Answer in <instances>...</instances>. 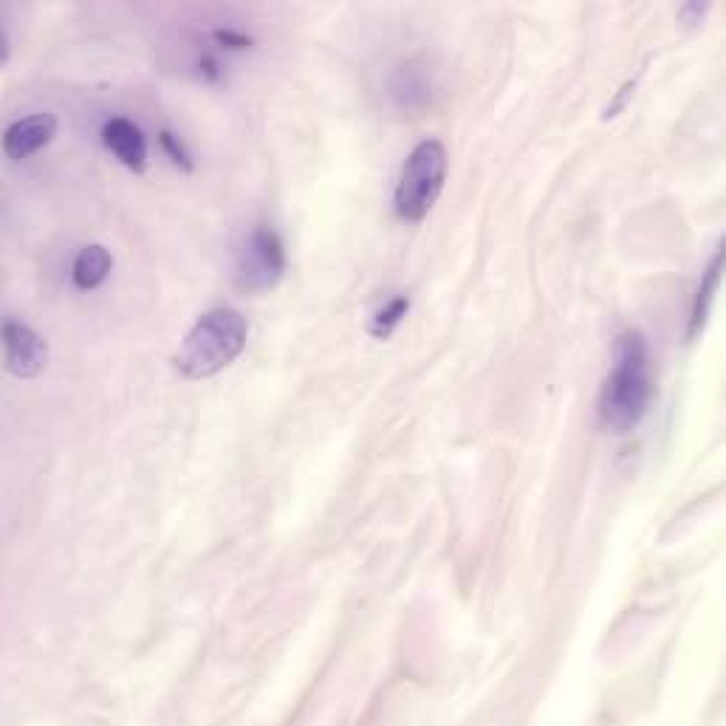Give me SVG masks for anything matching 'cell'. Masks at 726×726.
<instances>
[{"mask_svg": "<svg viewBox=\"0 0 726 726\" xmlns=\"http://www.w3.org/2000/svg\"><path fill=\"white\" fill-rule=\"evenodd\" d=\"M408 312H410L408 294H396V297L390 299V303H385V306L373 314V319H370V337L388 339L390 334L399 328V323L408 317Z\"/></svg>", "mask_w": 726, "mask_h": 726, "instance_id": "cell-11", "label": "cell"}, {"mask_svg": "<svg viewBox=\"0 0 726 726\" xmlns=\"http://www.w3.org/2000/svg\"><path fill=\"white\" fill-rule=\"evenodd\" d=\"M633 91H636V80H631V83H624L622 91H619V94H617V99H613V103L608 105L606 111H602V119H617V114L624 108V103L631 99Z\"/></svg>", "mask_w": 726, "mask_h": 726, "instance_id": "cell-13", "label": "cell"}, {"mask_svg": "<svg viewBox=\"0 0 726 726\" xmlns=\"http://www.w3.org/2000/svg\"><path fill=\"white\" fill-rule=\"evenodd\" d=\"M159 141H161V147L167 150V156L172 159V165L185 167V170H192V161H190V156H187V150H185V145H181L179 136H172L170 130H161Z\"/></svg>", "mask_w": 726, "mask_h": 726, "instance_id": "cell-12", "label": "cell"}, {"mask_svg": "<svg viewBox=\"0 0 726 726\" xmlns=\"http://www.w3.org/2000/svg\"><path fill=\"white\" fill-rule=\"evenodd\" d=\"M103 145L108 147L111 154L128 167V170L145 172L147 141L139 125H134L130 119H122V116H114V119H108L103 125Z\"/></svg>", "mask_w": 726, "mask_h": 726, "instance_id": "cell-7", "label": "cell"}, {"mask_svg": "<svg viewBox=\"0 0 726 726\" xmlns=\"http://www.w3.org/2000/svg\"><path fill=\"white\" fill-rule=\"evenodd\" d=\"M707 9H709V3H687V7L682 9V12H678V18L684 20V23H690V27H695V23H701V18H704V14H707Z\"/></svg>", "mask_w": 726, "mask_h": 726, "instance_id": "cell-15", "label": "cell"}, {"mask_svg": "<svg viewBox=\"0 0 726 726\" xmlns=\"http://www.w3.org/2000/svg\"><path fill=\"white\" fill-rule=\"evenodd\" d=\"M286 272V249L281 235L269 227H255L235 249V283L241 292L261 294L281 283Z\"/></svg>", "mask_w": 726, "mask_h": 726, "instance_id": "cell-4", "label": "cell"}, {"mask_svg": "<svg viewBox=\"0 0 726 726\" xmlns=\"http://www.w3.org/2000/svg\"><path fill=\"white\" fill-rule=\"evenodd\" d=\"M430 91H433V83H430L428 71L415 63L399 65L393 71V77H390V94H393V99L404 111L424 108L430 99Z\"/></svg>", "mask_w": 726, "mask_h": 726, "instance_id": "cell-8", "label": "cell"}, {"mask_svg": "<svg viewBox=\"0 0 726 726\" xmlns=\"http://www.w3.org/2000/svg\"><path fill=\"white\" fill-rule=\"evenodd\" d=\"M7 60H9V40L7 34H3V29H0V69L7 65Z\"/></svg>", "mask_w": 726, "mask_h": 726, "instance_id": "cell-16", "label": "cell"}, {"mask_svg": "<svg viewBox=\"0 0 726 726\" xmlns=\"http://www.w3.org/2000/svg\"><path fill=\"white\" fill-rule=\"evenodd\" d=\"M246 337L249 323L241 312L212 308L181 339L172 365L185 379H210L241 357Z\"/></svg>", "mask_w": 726, "mask_h": 726, "instance_id": "cell-2", "label": "cell"}, {"mask_svg": "<svg viewBox=\"0 0 726 726\" xmlns=\"http://www.w3.org/2000/svg\"><path fill=\"white\" fill-rule=\"evenodd\" d=\"M446 179V150L441 141L428 139L408 156L396 185V215L408 223H419L428 218L444 190Z\"/></svg>", "mask_w": 726, "mask_h": 726, "instance_id": "cell-3", "label": "cell"}, {"mask_svg": "<svg viewBox=\"0 0 726 726\" xmlns=\"http://www.w3.org/2000/svg\"><path fill=\"white\" fill-rule=\"evenodd\" d=\"M653 368L650 348L642 332H624L617 339L613 368L599 393V421L611 433L624 435L636 430L653 402Z\"/></svg>", "mask_w": 726, "mask_h": 726, "instance_id": "cell-1", "label": "cell"}, {"mask_svg": "<svg viewBox=\"0 0 726 726\" xmlns=\"http://www.w3.org/2000/svg\"><path fill=\"white\" fill-rule=\"evenodd\" d=\"M111 266H114V257H111L108 249L99 246V243H91V246H85L83 252H80L77 261H74V272H71L74 286H77L80 292H94V288H99L108 281Z\"/></svg>", "mask_w": 726, "mask_h": 726, "instance_id": "cell-10", "label": "cell"}, {"mask_svg": "<svg viewBox=\"0 0 726 726\" xmlns=\"http://www.w3.org/2000/svg\"><path fill=\"white\" fill-rule=\"evenodd\" d=\"M215 40L221 45H227V49H235V52H243V49H249L252 45V38H246V34H238V32H215Z\"/></svg>", "mask_w": 726, "mask_h": 726, "instance_id": "cell-14", "label": "cell"}, {"mask_svg": "<svg viewBox=\"0 0 726 726\" xmlns=\"http://www.w3.org/2000/svg\"><path fill=\"white\" fill-rule=\"evenodd\" d=\"M0 343L7 354V370L18 379L40 377L49 365V343L34 332L32 325L20 319H3L0 323Z\"/></svg>", "mask_w": 726, "mask_h": 726, "instance_id": "cell-5", "label": "cell"}, {"mask_svg": "<svg viewBox=\"0 0 726 726\" xmlns=\"http://www.w3.org/2000/svg\"><path fill=\"white\" fill-rule=\"evenodd\" d=\"M57 134V116L54 114H32L9 125L3 134V154L12 161H23L43 150Z\"/></svg>", "mask_w": 726, "mask_h": 726, "instance_id": "cell-6", "label": "cell"}, {"mask_svg": "<svg viewBox=\"0 0 726 726\" xmlns=\"http://www.w3.org/2000/svg\"><path fill=\"white\" fill-rule=\"evenodd\" d=\"M720 277H724V246L715 252L713 263H709V269L704 272V277H701V288H698V294H695L693 314H690L687 339H695L701 332H704V325H707V319H709V312H713L715 294H718Z\"/></svg>", "mask_w": 726, "mask_h": 726, "instance_id": "cell-9", "label": "cell"}]
</instances>
